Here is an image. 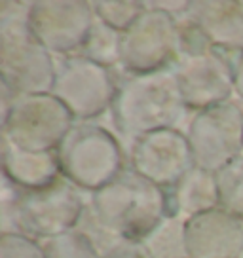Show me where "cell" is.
Here are the masks:
<instances>
[{
	"label": "cell",
	"instance_id": "cell-10",
	"mask_svg": "<svg viewBox=\"0 0 243 258\" xmlns=\"http://www.w3.org/2000/svg\"><path fill=\"white\" fill-rule=\"evenodd\" d=\"M196 167L219 173L243 154V105L226 103L196 112L187 129Z\"/></svg>",
	"mask_w": 243,
	"mask_h": 258
},
{
	"label": "cell",
	"instance_id": "cell-16",
	"mask_svg": "<svg viewBox=\"0 0 243 258\" xmlns=\"http://www.w3.org/2000/svg\"><path fill=\"white\" fill-rule=\"evenodd\" d=\"M2 165L4 177L23 190H36L53 184L61 177L57 154L27 152L2 135Z\"/></svg>",
	"mask_w": 243,
	"mask_h": 258
},
{
	"label": "cell",
	"instance_id": "cell-14",
	"mask_svg": "<svg viewBox=\"0 0 243 258\" xmlns=\"http://www.w3.org/2000/svg\"><path fill=\"white\" fill-rule=\"evenodd\" d=\"M187 17L215 48L243 53V2H190Z\"/></svg>",
	"mask_w": 243,
	"mask_h": 258
},
{
	"label": "cell",
	"instance_id": "cell-22",
	"mask_svg": "<svg viewBox=\"0 0 243 258\" xmlns=\"http://www.w3.org/2000/svg\"><path fill=\"white\" fill-rule=\"evenodd\" d=\"M38 243L46 252V258H101L95 249L74 230Z\"/></svg>",
	"mask_w": 243,
	"mask_h": 258
},
{
	"label": "cell",
	"instance_id": "cell-17",
	"mask_svg": "<svg viewBox=\"0 0 243 258\" xmlns=\"http://www.w3.org/2000/svg\"><path fill=\"white\" fill-rule=\"evenodd\" d=\"M120 48L122 32L112 29L110 25H106L103 19L95 16L93 25L88 32V38L82 44V48L76 51V55L93 61L101 67H106V69H118L120 67Z\"/></svg>",
	"mask_w": 243,
	"mask_h": 258
},
{
	"label": "cell",
	"instance_id": "cell-12",
	"mask_svg": "<svg viewBox=\"0 0 243 258\" xmlns=\"http://www.w3.org/2000/svg\"><path fill=\"white\" fill-rule=\"evenodd\" d=\"M91 2H33L31 29L51 55H73L93 25Z\"/></svg>",
	"mask_w": 243,
	"mask_h": 258
},
{
	"label": "cell",
	"instance_id": "cell-4",
	"mask_svg": "<svg viewBox=\"0 0 243 258\" xmlns=\"http://www.w3.org/2000/svg\"><path fill=\"white\" fill-rule=\"evenodd\" d=\"M33 2L0 4L2 84L17 95L51 93L55 61L31 29Z\"/></svg>",
	"mask_w": 243,
	"mask_h": 258
},
{
	"label": "cell",
	"instance_id": "cell-24",
	"mask_svg": "<svg viewBox=\"0 0 243 258\" xmlns=\"http://www.w3.org/2000/svg\"><path fill=\"white\" fill-rule=\"evenodd\" d=\"M105 258H150V254L146 252V249L137 241H126L122 243L118 249H114L110 254H106Z\"/></svg>",
	"mask_w": 243,
	"mask_h": 258
},
{
	"label": "cell",
	"instance_id": "cell-2",
	"mask_svg": "<svg viewBox=\"0 0 243 258\" xmlns=\"http://www.w3.org/2000/svg\"><path fill=\"white\" fill-rule=\"evenodd\" d=\"M88 192L59 177L49 186L23 190L4 177L2 235L21 234L46 241L73 232L82 215Z\"/></svg>",
	"mask_w": 243,
	"mask_h": 258
},
{
	"label": "cell",
	"instance_id": "cell-25",
	"mask_svg": "<svg viewBox=\"0 0 243 258\" xmlns=\"http://www.w3.org/2000/svg\"><path fill=\"white\" fill-rule=\"evenodd\" d=\"M234 88L237 97L243 101V53L237 55L234 63Z\"/></svg>",
	"mask_w": 243,
	"mask_h": 258
},
{
	"label": "cell",
	"instance_id": "cell-6",
	"mask_svg": "<svg viewBox=\"0 0 243 258\" xmlns=\"http://www.w3.org/2000/svg\"><path fill=\"white\" fill-rule=\"evenodd\" d=\"M61 177L84 192H97L130 165V158L112 129L95 121H74L57 146Z\"/></svg>",
	"mask_w": 243,
	"mask_h": 258
},
{
	"label": "cell",
	"instance_id": "cell-7",
	"mask_svg": "<svg viewBox=\"0 0 243 258\" xmlns=\"http://www.w3.org/2000/svg\"><path fill=\"white\" fill-rule=\"evenodd\" d=\"M55 95L71 110L74 121H93L112 108L118 91L114 69L88 61L80 55H53Z\"/></svg>",
	"mask_w": 243,
	"mask_h": 258
},
{
	"label": "cell",
	"instance_id": "cell-3",
	"mask_svg": "<svg viewBox=\"0 0 243 258\" xmlns=\"http://www.w3.org/2000/svg\"><path fill=\"white\" fill-rule=\"evenodd\" d=\"M180 55L173 67L185 105L192 112L226 103L234 95V63L239 53L215 48L187 16L178 19Z\"/></svg>",
	"mask_w": 243,
	"mask_h": 258
},
{
	"label": "cell",
	"instance_id": "cell-5",
	"mask_svg": "<svg viewBox=\"0 0 243 258\" xmlns=\"http://www.w3.org/2000/svg\"><path fill=\"white\" fill-rule=\"evenodd\" d=\"M101 222L114 234L141 243L167 217L165 190L130 165L97 192L89 194Z\"/></svg>",
	"mask_w": 243,
	"mask_h": 258
},
{
	"label": "cell",
	"instance_id": "cell-11",
	"mask_svg": "<svg viewBox=\"0 0 243 258\" xmlns=\"http://www.w3.org/2000/svg\"><path fill=\"white\" fill-rule=\"evenodd\" d=\"M130 167L160 188H171L194 167L187 133L162 129L139 137L130 150Z\"/></svg>",
	"mask_w": 243,
	"mask_h": 258
},
{
	"label": "cell",
	"instance_id": "cell-18",
	"mask_svg": "<svg viewBox=\"0 0 243 258\" xmlns=\"http://www.w3.org/2000/svg\"><path fill=\"white\" fill-rule=\"evenodd\" d=\"M141 245L150 258H188L187 220L180 217H165Z\"/></svg>",
	"mask_w": 243,
	"mask_h": 258
},
{
	"label": "cell",
	"instance_id": "cell-19",
	"mask_svg": "<svg viewBox=\"0 0 243 258\" xmlns=\"http://www.w3.org/2000/svg\"><path fill=\"white\" fill-rule=\"evenodd\" d=\"M89 194L86 196V203H84V209H82V215L78 218V224L74 228L76 234H80L86 241L95 249L101 258H105L106 254H110L114 249H118L122 243H126L128 239L120 237L118 234H114L110 228H106L101 218L97 217V213L91 205V200H89Z\"/></svg>",
	"mask_w": 243,
	"mask_h": 258
},
{
	"label": "cell",
	"instance_id": "cell-9",
	"mask_svg": "<svg viewBox=\"0 0 243 258\" xmlns=\"http://www.w3.org/2000/svg\"><path fill=\"white\" fill-rule=\"evenodd\" d=\"M73 125V114L55 95H16L2 118V135L27 152H53Z\"/></svg>",
	"mask_w": 243,
	"mask_h": 258
},
{
	"label": "cell",
	"instance_id": "cell-23",
	"mask_svg": "<svg viewBox=\"0 0 243 258\" xmlns=\"http://www.w3.org/2000/svg\"><path fill=\"white\" fill-rule=\"evenodd\" d=\"M0 252L2 258H46L40 243L21 234L2 235Z\"/></svg>",
	"mask_w": 243,
	"mask_h": 258
},
{
	"label": "cell",
	"instance_id": "cell-15",
	"mask_svg": "<svg viewBox=\"0 0 243 258\" xmlns=\"http://www.w3.org/2000/svg\"><path fill=\"white\" fill-rule=\"evenodd\" d=\"M167 217H180L185 220L209 213L220 207L217 175L202 167H192L175 186L165 188Z\"/></svg>",
	"mask_w": 243,
	"mask_h": 258
},
{
	"label": "cell",
	"instance_id": "cell-1",
	"mask_svg": "<svg viewBox=\"0 0 243 258\" xmlns=\"http://www.w3.org/2000/svg\"><path fill=\"white\" fill-rule=\"evenodd\" d=\"M114 71L118 76V91L110 108V120L128 158L133 143L143 135L162 129L187 133L196 112L185 105L173 69L148 74Z\"/></svg>",
	"mask_w": 243,
	"mask_h": 258
},
{
	"label": "cell",
	"instance_id": "cell-8",
	"mask_svg": "<svg viewBox=\"0 0 243 258\" xmlns=\"http://www.w3.org/2000/svg\"><path fill=\"white\" fill-rule=\"evenodd\" d=\"M145 12L122 32L120 67L124 74L169 71L180 55V31L175 17L145 2Z\"/></svg>",
	"mask_w": 243,
	"mask_h": 258
},
{
	"label": "cell",
	"instance_id": "cell-20",
	"mask_svg": "<svg viewBox=\"0 0 243 258\" xmlns=\"http://www.w3.org/2000/svg\"><path fill=\"white\" fill-rule=\"evenodd\" d=\"M215 175L219 184L220 209L243 220V154Z\"/></svg>",
	"mask_w": 243,
	"mask_h": 258
},
{
	"label": "cell",
	"instance_id": "cell-13",
	"mask_svg": "<svg viewBox=\"0 0 243 258\" xmlns=\"http://www.w3.org/2000/svg\"><path fill=\"white\" fill-rule=\"evenodd\" d=\"M188 258H241L243 220L213 209L187 220Z\"/></svg>",
	"mask_w": 243,
	"mask_h": 258
},
{
	"label": "cell",
	"instance_id": "cell-21",
	"mask_svg": "<svg viewBox=\"0 0 243 258\" xmlns=\"http://www.w3.org/2000/svg\"><path fill=\"white\" fill-rule=\"evenodd\" d=\"M95 16L116 31H128L145 12V2H91Z\"/></svg>",
	"mask_w": 243,
	"mask_h": 258
}]
</instances>
